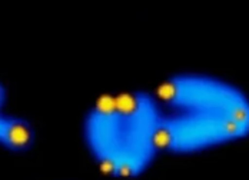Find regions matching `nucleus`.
<instances>
[{
  "label": "nucleus",
  "mask_w": 249,
  "mask_h": 180,
  "mask_svg": "<svg viewBox=\"0 0 249 180\" xmlns=\"http://www.w3.org/2000/svg\"><path fill=\"white\" fill-rule=\"evenodd\" d=\"M115 103L121 146L113 178H136L158 154L153 136L162 112L158 100L145 92L115 95Z\"/></svg>",
  "instance_id": "1"
},
{
  "label": "nucleus",
  "mask_w": 249,
  "mask_h": 180,
  "mask_svg": "<svg viewBox=\"0 0 249 180\" xmlns=\"http://www.w3.org/2000/svg\"><path fill=\"white\" fill-rule=\"evenodd\" d=\"M155 99L171 112L219 115L249 126V106L245 95L233 84L219 79L176 75L158 86Z\"/></svg>",
  "instance_id": "2"
},
{
  "label": "nucleus",
  "mask_w": 249,
  "mask_h": 180,
  "mask_svg": "<svg viewBox=\"0 0 249 180\" xmlns=\"http://www.w3.org/2000/svg\"><path fill=\"white\" fill-rule=\"evenodd\" d=\"M248 128L219 115L172 112L171 115L162 113L153 140L158 153H196L244 139Z\"/></svg>",
  "instance_id": "3"
},
{
  "label": "nucleus",
  "mask_w": 249,
  "mask_h": 180,
  "mask_svg": "<svg viewBox=\"0 0 249 180\" xmlns=\"http://www.w3.org/2000/svg\"><path fill=\"white\" fill-rule=\"evenodd\" d=\"M83 134L100 170L107 176H113L121 146L115 95H102L95 102L85 117Z\"/></svg>",
  "instance_id": "4"
},
{
  "label": "nucleus",
  "mask_w": 249,
  "mask_h": 180,
  "mask_svg": "<svg viewBox=\"0 0 249 180\" xmlns=\"http://www.w3.org/2000/svg\"><path fill=\"white\" fill-rule=\"evenodd\" d=\"M33 143L35 130L27 120L0 112V146L10 152L20 153L27 152Z\"/></svg>",
  "instance_id": "5"
},
{
  "label": "nucleus",
  "mask_w": 249,
  "mask_h": 180,
  "mask_svg": "<svg viewBox=\"0 0 249 180\" xmlns=\"http://www.w3.org/2000/svg\"><path fill=\"white\" fill-rule=\"evenodd\" d=\"M4 103H6V89H4V86L0 83V112L3 110Z\"/></svg>",
  "instance_id": "6"
}]
</instances>
